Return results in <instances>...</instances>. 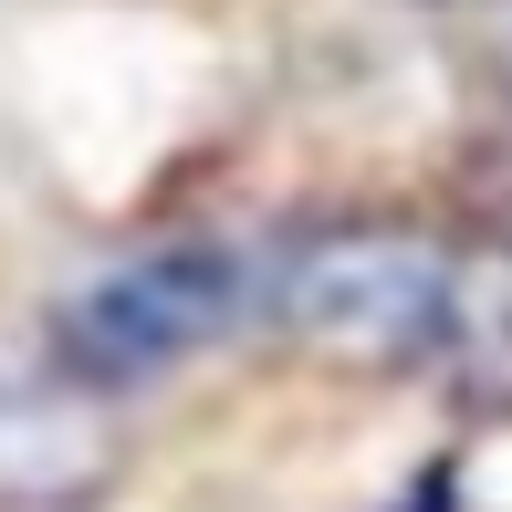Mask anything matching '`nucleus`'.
I'll use <instances>...</instances> for the list:
<instances>
[{"label":"nucleus","mask_w":512,"mask_h":512,"mask_svg":"<svg viewBox=\"0 0 512 512\" xmlns=\"http://www.w3.org/2000/svg\"><path fill=\"white\" fill-rule=\"evenodd\" d=\"M272 304L345 366H418L471 335V262H450L418 230H324L283 262Z\"/></svg>","instance_id":"nucleus-1"},{"label":"nucleus","mask_w":512,"mask_h":512,"mask_svg":"<svg viewBox=\"0 0 512 512\" xmlns=\"http://www.w3.org/2000/svg\"><path fill=\"white\" fill-rule=\"evenodd\" d=\"M251 314V262L220 241H168L136 251V262L95 272V283L63 304V366L84 387H147L168 366H189L199 345H220Z\"/></svg>","instance_id":"nucleus-2"}]
</instances>
